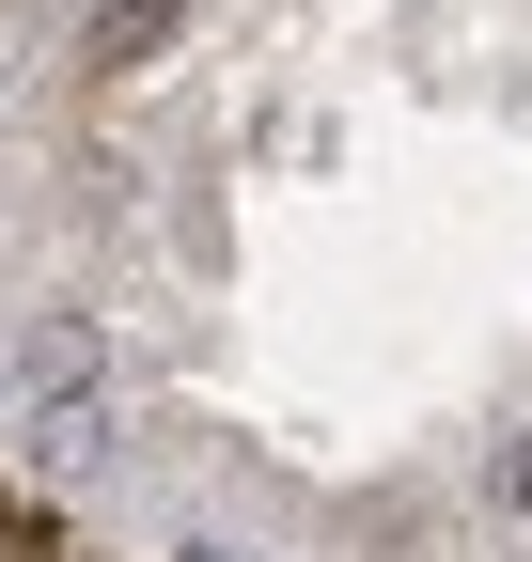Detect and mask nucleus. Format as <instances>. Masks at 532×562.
I'll use <instances>...</instances> for the list:
<instances>
[{"mask_svg": "<svg viewBox=\"0 0 532 562\" xmlns=\"http://www.w3.org/2000/svg\"><path fill=\"white\" fill-rule=\"evenodd\" d=\"M173 16H188V0H110V16H95V63H142Z\"/></svg>", "mask_w": 532, "mask_h": 562, "instance_id": "1", "label": "nucleus"}, {"mask_svg": "<svg viewBox=\"0 0 532 562\" xmlns=\"http://www.w3.org/2000/svg\"><path fill=\"white\" fill-rule=\"evenodd\" d=\"M501 501H532V438H517V453H501Z\"/></svg>", "mask_w": 532, "mask_h": 562, "instance_id": "2", "label": "nucleus"}, {"mask_svg": "<svg viewBox=\"0 0 532 562\" xmlns=\"http://www.w3.org/2000/svg\"><path fill=\"white\" fill-rule=\"evenodd\" d=\"M0 562H47V547H16V531H0Z\"/></svg>", "mask_w": 532, "mask_h": 562, "instance_id": "3", "label": "nucleus"}]
</instances>
